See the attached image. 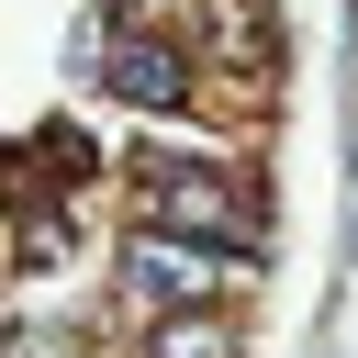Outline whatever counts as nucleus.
<instances>
[{"label":"nucleus","mask_w":358,"mask_h":358,"mask_svg":"<svg viewBox=\"0 0 358 358\" xmlns=\"http://www.w3.org/2000/svg\"><path fill=\"white\" fill-rule=\"evenodd\" d=\"M123 280H134V302H201V291L235 280V246H201V235H179V224H145L134 257H123Z\"/></svg>","instance_id":"obj_1"},{"label":"nucleus","mask_w":358,"mask_h":358,"mask_svg":"<svg viewBox=\"0 0 358 358\" xmlns=\"http://www.w3.org/2000/svg\"><path fill=\"white\" fill-rule=\"evenodd\" d=\"M157 224H179V235H201V246H257V224H246V201L224 190V179H201V168H157Z\"/></svg>","instance_id":"obj_2"},{"label":"nucleus","mask_w":358,"mask_h":358,"mask_svg":"<svg viewBox=\"0 0 358 358\" xmlns=\"http://www.w3.org/2000/svg\"><path fill=\"white\" fill-rule=\"evenodd\" d=\"M112 90H123L134 112H179L190 67H179V45H157V34H123V45H112Z\"/></svg>","instance_id":"obj_3"},{"label":"nucleus","mask_w":358,"mask_h":358,"mask_svg":"<svg viewBox=\"0 0 358 358\" xmlns=\"http://www.w3.org/2000/svg\"><path fill=\"white\" fill-rule=\"evenodd\" d=\"M157 358H235V324L224 313H168L157 324Z\"/></svg>","instance_id":"obj_4"}]
</instances>
